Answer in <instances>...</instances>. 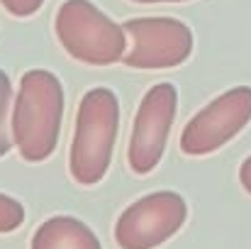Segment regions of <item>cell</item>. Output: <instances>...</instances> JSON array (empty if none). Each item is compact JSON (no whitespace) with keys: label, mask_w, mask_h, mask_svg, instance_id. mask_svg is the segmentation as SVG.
I'll use <instances>...</instances> for the list:
<instances>
[{"label":"cell","mask_w":251,"mask_h":249,"mask_svg":"<svg viewBox=\"0 0 251 249\" xmlns=\"http://www.w3.org/2000/svg\"><path fill=\"white\" fill-rule=\"evenodd\" d=\"M64 120V85L44 69L22 76L12 110V139L25 162H44L54 154Z\"/></svg>","instance_id":"1"},{"label":"cell","mask_w":251,"mask_h":249,"mask_svg":"<svg viewBox=\"0 0 251 249\" xmlns=\"http://www.w3.org/2000/svg\"><path fill=\"white\" fill-rule=\"evenodd\" d=\"M120 130V100L115 90L90 88L78 103L76 127L71 139L69 171L76 183L95 186L105 178Z\"/></svg>","instance_id":"2"},{"label":"cell","mask_w":251,"mask_h":249,"mask_svg":"<svg viewBox=\"0 0 251 249\" xmlns=\"http://www.w3.org/2000/svg\"><path fill=\"white\" fill-rule=\"evenodd\" d=\"M59 44L88 66H110L125 59L127 29L90 0H66L54 20Z\"/></svg>","instance_id":"3"},{"label":"cell","mask_w":251,"mask_h":249,"mask_svg":"<svg viewBox=\"0 0 251 249\" xmlns=\"http://www.w3.org/2000/svg\"><path fill=\"white\" fill-rule=\"evenodd\" d=\"M185 220V198L173 191H156L122 210L115 222V242L120 249H156L168 242Z\"/></svg>","instance_id":"4"},{"label":"cell","mask_w":251,"mask_h":249,"mask_svg":"<svg viewBox=\"0 0 251 249\" xmlns=\"http://www.w3.org/2000/svg\"><path fill=\"white\" fill-rule=\"evenodd\" d=\"M251 122V85H237L198 110L180 135L188 157H205L232 142Z\"/></svg>","instance_id":"5"},{"label":"cell","mask_w":251,"mask_h":249,"mask_svg":"<svg viewBox=\"0 0 251 249\" xmlns=\"http://www.w3.org/2000/svg\"><path fill=\"white\" fill-rule=\"evenodd\" d=\"M176 108H178V90L173 83H156L142 98L127 149V162L134 173L144 176L159 166L166 152L171 125L176 120Z\"/></svg>","instance_id":"6"},{"label":"cell","mask_w":251,"mask_h":249,"mask_svg":"<svg viewBox=\"0 0 251 249\" xmlns=\"http://www.w3.org/2000/svg\"><path fill=\"white\" fill-rule=\"evenodd\" d=\"M125 29L132 49L122 61L129 69H176L193 52L190 27L173 17H137L125 22Z\"/></svg>","instance_id":"7"},{"label":"cell","mask_w":251,"mask_h":249,"mask_svg":"<svg viewBox=\"0 0 251 249\" xmlns=\"http://www.w3.org/2000/svg\"><path fill=\"white\" fill-rule=\"evenodd\" d=\"M29 249H102L95 232L71 215H54L44 220L34 235Z\"/></svg>","instance_id":"8"},{"label":"cell","mask_w":251,"mask_h":249,"mask_svg":"<svg viewBox=\"0 0 251 249\" xmlns=\"http://www.w3.org/2000/svg\"><path fill=\"white\" fill-rule=\"evenodd\" d=\"M10 103H12V81L10 76L0 69V159L10 152L12 147V130H7V115H10Z\"/></svg>","instance_id":"9"},{"label":"cell","mask_w":251,"mask_h":249,"mask_svg":"<svg viewBox=\"0 0 251 249\" xmlns=\"http://www.w3.org/2000/svg\"><path fill=\"white\" fill-rule=\"evenodd\" d=\"M25 222V208L20 200L0 193V235L15 232Z\"/></svg>","instance_id":"10"},{"label":"cell","mask_w":251,"mask_h":249,"mask_svg":"<svg viewBox=\"0 0 251 249\" xmlns=\"http://www.w3.org/2000/svg\"><path fill=\"white\" fill-rule=\"evenodd\" d=\"M44 0H0V5L15 17H29L42 7Z\"/></svg>","instance_id":"11"},{"label":"cell","mask_w":251,"mask_h":249,"mask_svg":"<svg viewBox=\"0 0 251 249\" xmlns=\"http://www.w3.org/2000/svg\"><path fill=\"white\" fill-rule=\"evenodd\" d=\"M239 181H242L244 191L251 195V154L244 159V164H242V168H239Z\"/></svg>","instance_id":"12"},{"label":"cell","mask_w":251,"mask_h":249,"mask_svg":"<svg viewBox=\"0 0 251 249\" xmlns=\"http://www.w3.org/2000/svg\"><path fill=\"white\" fill-rule=\"evenodd\" d=\"M132 2H147V5H151V2H185V0H132Z\"/></svg>","instance_id":"13"}]
</instances>
